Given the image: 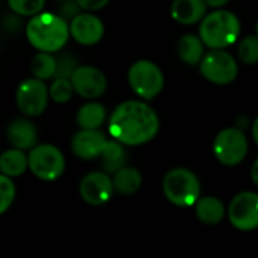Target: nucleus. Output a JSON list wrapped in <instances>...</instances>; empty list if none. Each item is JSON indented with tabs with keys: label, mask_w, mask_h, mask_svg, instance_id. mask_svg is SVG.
<instances>
[{
	"label": "nucleus",
	"mask_w": 258,
	"mask_h": 258,
	"mask_svg": "<svg viewBox=\"0 0 258 258\" xmlns=\"http://www.w3.org/2000/svg\"><path fill=\"white\" fill-rule=\"evenodd\" d=\"M26 35L36 50L56 53L67 44L71 35L70 23L59 14L39 12L29 20Z\"/></svg>",
	"instance_id": "nucleus-2"
},
{
	"label": "nucleus",
	"mask_w": 258,
	"mask_h": 258,
	"mask_svg": "<svg viewBox=\"0 0 258 258\" xmlns=\"http://www.w3.org/2000/svg\"><path fill=\"white\" fill-rule=\"evenodd\" d=\"M257 35H258V23H257Z\"/></svg>",
	"instance_id": "nucleus-34"
},
{
	"label": "nucleus",
	"mask_w": 258,
	"mask_h": 258,
	"mask_svg": "<svg viewBox=\"0 0 258 258\" xmlns=\"http://www.w3.org/2000/svg\"><path fill=\"white\" fill-rule=\"evenodd\" d=\"M77 70V59L70 53H59L56 56V74L53 79H71Z\"/></svg>",
	"instance_id": "nucleus-27"
},
{
	"label": "nucleus",
	"mask_w": 258,
	"mask_h": 258,
	"mask_svg": "<svg viewBox=\"0 0 258 258\" xmlns=\"http://www.w3.org/2000/svg\"><path fill=\"white\" fill-rule=\"evenodd\" d=\"M110 0H77V3L82 6L85 11H98L104 8Z\"/></svg>",
	"instance_id": "nucleus-30"
},
{
	"label": "nucleus",
	"mask_w": 258,
	"mask_h": 258,
	"mask_svg": "<svg viewBox=\"0 0 258 258\" xmlns=\"http://www.w3.org/2000/svg\"><path fill=\"white\" fill-rule=\"evenodd\" d=\"M45 0H8L9 9L21 17H33L41 12Z\"/></svg>",
	"instance_id": "nucleus-26"
},
{
	"label": "nucleus",
	"mask_w": 258,
	"mask_h": 258,
	"mask_svg": "<svg viewBox=\"0 0 258 258\" xmlns=\"http://www.w3.org/2000/svg\"><path fill=\"white\" fill-rule=\"evenodd\" d=\"M124 144H121L119 141L113 139V141H107L103 153H101V165L104 172L107 174H115L116 171H119L121 168L125 166L127 162V153L122 147Z\"/></svg>",
	"instance_id": "nucleus-18"
},
{
	"label": "nucleus",
	"mask_w": 258,
	"mask_h": 258,
	"mask_svg": "<svg viewBox=\"0 0 258 258\" xmlns=\"http://www.w3.org/2000/svg\"><path fill=\"white\" fill-rule=\"evenodd\" d=\"M206 2H207V5L212 6V8H222V6H225L230 0H206Z\"/></svg>",
	"instance_id": "nucleus-32"
},
{
	"label": "nucleus",
	"mask_w": 258,
	"mask_h": 258,
	"mask_svg": "<svg viewBox=\"0 0 258 258\" xmlns=\"http://www.w3.org/2000/svg\"><path fill=\"white\" fill-rule=\"evenodd\" d=\"M29 169L44 181H53L63 174L65 159L54 145H35L29 153Z\"/></svg>",
	"instance_id": "nucleus-6"
},
{
	"label": "nucleus",
	"mask_w": 258,
	"mask_h": 258,
	"mask_svg": "<svg viewBox=\"0 0 258 258\" xmlns=\"http://www.w3.org/2000/svg\"><path fill=\"white\" fill-rule=\"evenodd\" d=\"M8 141L14 148L32 150L38 141V130L29 119H15L8 127Z\"/></svg>",
	"instance_id": "nucleus-16"
},
{
	"label": "nucleus",
	"mask_w": 258,
	"mask_h": 258,
	"mask_svg": "<svg viewBox=\"0 0 258 258\" xmlns=\"http://www.w3.org/2000/svg\"><path fill=\"white\" fill-rule=\"evenodd\" d=\"M30 70L33 77H38L41 80L53 79L56 74V56H53L48 51H41L33 56Z\"/></svg>",
	"instance_id": "nucleus-23"
},
{
	"label": "nucleus",
	"mask_w": 258,
	"mask_h": 258,
	"mask_svg": "<svg viewBox=\"0 0 258 258\" xmlns=\"http://www.w3.org/2000/svg\"><path fill=\"white\" fill-rule=\"evenodd\" d=\"M60 2H62V3L59 5L57 12H59V15H60L63 20H67L68 23H71V21L80 14L82 6L77 3V0H60Z\"/></svg>",
	"instance_id": "nucleus-29"
},
{
	"label": "nucleus",
	"mask_w": 258,
	"mask_h": 258,
	"mask_svg": "<svg viewBox=\"0 0 258 258\" xmlns=\"http://www.w3.org/2000/svg\"><path fill=\"white\" fill-rule=\"evenodd\" d=\"M206 0H174L171 6L172 18L184 26L203 21L207 12Z\"/></svg>",
	"instance_id": "nucleus-15"
},
{
	"label": "nucleus",
	"mask_w": 258,
	"mask_h": 258,
	"mask_svg": "<svg viewBox=\"0 0 258 258\" xmlns=\"http://www.w3.org/2000/svg\"><path fill=\"white\" fill-rule=\"evenodd\" d=\"M79 190L83 201L91 206H101L112 198L115 187L107 172H91L82 178Z\"/></svg>",
	"instance_id": "nucleus-12"
},
{
	"label": "nucleus",
	"mask_w": 258,
	"mask_h": 258,
	"mask_svg": "<svg viewBox=\"0 0 258 258\" xmlns=\"http://www.w3.org/2000/svg\"><path fill=\"white\" fill-rule=\"evenodd\" d=\"M200 70L203 77L215 85H228L237 77L239 73L236 59L230 53L224 51V48H213L204 54L200 62Z\"/></svg>",
	"instance_id": "nucleus-7"
},
{
	"label": "nucleus",
	"mask_w": 258,
	"mask_h": 258,
	"mask_svg": "<svg viewBox=\"0 0 258 258\" xmlns=\"http://www.w3.org/2000/svg\"><path fill=\"white\" fill-rule=\"evenodd\" d=\"M29 168V156L24 154L23 150H8L0 157V171L2 174L14 178L24 174V171Z\"/></svg>",
	"instance_id": "nucleus-20"
},
{
	"label": "nucleus",
	"mask_w": 258,
	"mask_h": 258,
	"mask_svg": "<svg viewBox=\"0 0 258 258\" xmlns=\"http://www.w3.org/2000/svg\"><path fill=\"white\" fill-rule=\"evenodd\" d=\"M195 213L198 219L206 225H216L225 216V207L221 200L215 197L200 198L195 204Z\"/></svg>",
	"instance_id": "nucleus-17"
},
{
	"label": "nucleus",
	"mask_w": 258,
	"mask_h": 258,
	"mask_svg": "<svg viewBox=\"0 0 258 258\" xmlns=\"http://www.w3.org/2000/svg\"><path fill=\"white\" fill-rule=\"evenodd\" d=\"M228 218L233 227L240 231L258 228V194L242 192L236 195L230 203Z\"/></svg>",
	"instance_id": "nucleus-10"
},
{
	"label": "nucleus",
	"mask_w": 258,
	"mask_h": 258,
	"mask_svg": "<svg viewBox=\"0 0 258 258\" xmlns=\"http://www.w3.org/2000/svg\"><path fill=\"white\" fill-rule=\"evenodd\" d=\"M71 82L74 86V91L88 100L98 98L104 94L107 88V80L104 74L91 65H82L77 67L74 74L71 76Z\"/></svg>",
	"instance_id": "nucleus-11"
},
{
	"label": "nucleus",
	"mask_w": 258,
	"mask_h": 258,
	"mask_svg": "<svg viewBox=\"0 0 258 258\" xmlns=\"http://www.w3.org/2000/svg\"><path fill=\"white\" fill-rule=\"evenodd\" d=\"M240 35L239 18L224 9H218L206 15L201 21L200 36L210 48H225L234 44Z\"/></svg>",
	"instance_id": "nucleus-3"
},
{
	"label": "nucleus",
	"mask_w": 258,
	"mask_h": 258,
	"mask_svg": "<svg viewBox=\"0 0 258 258\" xmlns=\"http://www.w3.org/2000/svg\"><path fill=\"white\" fill-rule=\"evenodd\" d=\"M70 32H71V36L74 38V41H77L79 44L94 45L103 38L104 26L98 17H95L92 14L80 12L70 23Z\"/></svg>",
	"instance_id": "nucleus-13"
},
{
	"label": "nucleus",
	"mask_w": 258,
	"mask_h": 258,
	"mask_svg": "<svg viewBox=\"0 0 258 258\" xmlns=\"http://www.w3.org/2000/svg\"><path fill=\"white\" fill-rule=\"evenodd\" d=\"M251 178H252L254 184L258 187V159L254 162V165H252V169H251Z\"/></svg>",
	"instance_id": "nucleus-31"
},
{
	"label": "nucleus",
	"mask_w": 258,
	"mask_h": 258,
	"mask_svg": "<svg viewBox=\"0 0 258 258\" xmlns=\"http://www.w3.org/2000/svg\"><path fill=\"white\" fill-rule=\"evenodd\" d=\"M252 135H254V141L258 145V118L254 121V125H252Z\"/></svg>",
	"instance_id": "nucleus-33"
},
{
	"label": "nucleus",
	"mask_w": 258,
	"mask_h": 258,
	"mask_svg": "<svg viewBox=\"0 0 258 258\" xmlns=\"http://www.w3.org/2000/svg\"><path fill=\"white\" fill-rule=\"evenodd\" d=\"M104 119H106V109L97 101L83 104L77 112V124L80 125V128H88V130L100 128Z\"/></svg>",
	"instance_id": "nucleus-22"
},
{
	"label": "nucleus",
	"mask_w": 258,
	"mask_h": 258,
	"mask_svg": "<svg viewBox=\"0 0 258 258\" xmlns=\"http://www.w3.org/2000/svg\"><path fill=\"white\" fill-rule=\"evenodd\" d=\"M239 59L246 65H254L258 62V35L246 36L239 44Z\"/></svg>",
	"instance_id": "nucleus-24"
},
{
	"label": "nucleus",
	"mask_w": 258,
	"mask_h": 258,
	"mask_svg": "<svg viewBox=\"0 0 258 258\" xmlns=\"http://www.w3.org/2000/svg\"><path fill=\"white\" fill-rule=\"evenodd\" d=\"M204 41L201 39V36H195V35H184L180 38L178 41V56L181 60H184L189 65H197L203 60L204 57Z\"/></svg>",
	"instance_id": "nucleus-21"
},
{
	"label": "nucleus",
	"mask_w": 258,
	"mask_h": 258,
	"mask_svg": "<svg viewBox=\"0 0 258 258\" xmlns=\"http://www.w3.org/2000/svg\"><path fill=\"white\" fill-rule=\"evenodd\" d=\"M74 91L71 79H53L50 86V98L56 103H67L71 100Z\"/></svg>",
	"instance_id": "nucleus-25"
},
{
	"label": "nucleus",
	"mask_w": 258,
	"mask_h": 258,
	"mask_svg": "<svg viewBox=\"0 0 258 258\" xmlns=\"http://www.w3.org/2000/svg\"><path fill=\"white\" fill-rule=\"evenodd\" d=\"M113 187L115 192L121 195H133L142 186V175L136 168L124 166L113 174Z\"/></svg>",
	"instance_id": "nucleus-19"
},
{
	"label": "nucleus",
	"mask_w": 258,
	"mask_h": 258,
	"mask_svg": "<svg viewBox=\"0 0 258 258\" xmlns=\"http://www.w3.org/2000/svg\"><path fill=\"white\" fill-rule=\"evenodd\" d=\"M213 151L216 159L225 166H236L248 154V139L242 130L230 127L218 133Z\"/></svg>",
	"instance_id": "nucleus-8"
},
{
	"label": "nucleus",
	"mask_w": 258,
	"mask_h": 258,
	"mask_svg": "<svg viewBox=\"0 0 258 258\" xmlns=\"http://www.w3.org/2000/svg\"><path fill=\"white\" fill-rule=\"evenodd\" d=\"M48 95L50 89H47L44 80L38 77L27 79L17 89V106L26 116H39L47 109Z\"/></svg>",
	"instance_id": "nucleus-9"
},
{
	"label": "nucleus",
	"mask_w": 258,
	"mask_h": 258,
	"mask_svg": "<svg viewBox=\"0 0 258 258\" xmlns=\"http://www.w3.org/2000/svg\"><path fill=\"white\" fill-rule=\"evenodd\" d=\"M163 194L174 206L190 207L200 200L201 183L192 171L175 168L163 178Z\"/></svg>",
	"instance_id": "nucleus-4"
},
{
	"label": "nucleus",
	"mask_w": 258,
	"mask_h": 258,
	"mask_svg": "<svg viewBox=\"0 0 258 258\" xmlns=\"http://www.w3.org/2000/svg\"><path fill=\"white\" fill-rule=\"evenodd\" d=\"M128 83L142 100H153L162 92L165 77L154 62L138 60L128 70Z\"/></svg>",
	"instance_id": "nucleus-5"
},
{
	"label": "nucleus",
	"mask_w": 258,
	"mask_h": 258,
	"mask_svg": "<svg viewBox=\"0 0 258 258\" xmlns=\"http://www.w3.org/2000/svg\"><path fill=\"white\" fill-rule=\"evenodd\" d=\"M106 144H107V139L104 133H101L98 128H94V130L82 128L73 138L71 150L77 157L83 160H91V159L101 156Z\"/></svg>",
	"instance_id": "nucleus-14"
},
{
	"label": "nucleus",
	"mask_w": 258,
	"mask_h": 258,
	"mask_svg": "<svg viewBox=\"0 0 258 258\" xmlns=\"http://www.w3.org/2000/svg\"><path fill=\"white\" fill-rule=\"evenodd\" d=\"M15 198V184L11 177L2 174L0 177V213H5Z\"/></svg>",
	"instance_id": "nucleus-28"
},
{
	"label": "nucleus",
	"mask_w": 258,
	"mask_h": 258,
	"mask_svg": "<svg viewBox=\"0 0 258 258\" xmlns=\"http://www.w3.org/2000/svg\"><path fill=\"white\" fill-rule=\"evenodd\" d=\"M159 116L144 101H124L112 113L109 133L124 145L136 147L150 142L159 132Z\"/></svg>",
	"instance_id": "nucleus-1"
}]
</instances>
